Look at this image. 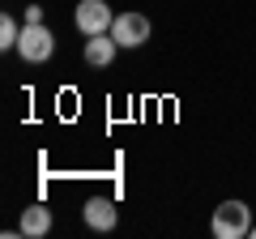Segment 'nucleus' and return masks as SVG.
<instances>
[{
  "label": "nucleus",
  "mask_w": 256,
  "mask_h": 239,
  "mask_svg": "<svg viewBox=\"0 0 256 239\" xmlns=\"http://www.w3.org/2000/svg\"><path fill=\"white\" fill-rule=\"evenodd\" d=\"M210 226H214V239H244V235H252V210L244 201H222L214 210Z\"/></svg>",
  "instance_id": "f257e3e1"
},
{
  "label": "nucleus",
  "mask_w": 256,
  "mask_h": 239,
  "mask_svg": "<svg viewBox=\"0 0 256 239\" xmlns=\"http://www.w3.org/2000/svg\"><path fill=\"white\" fill-rule=\"evenodd\" d=\"M56 52V34L43 22H22V38H18V56L26 64H47Z\"/></svg>",
  "instance_id": "f03ea898"
},
{
  "label": "nucleus",
  "mask_w": 256,
  "mask_h": 239,
  "mask_svg": "<svg viewBox=\"0 0 256 239\" xmlns=\"http://www.w3.org/2000/svg\"><path fill=\"white\" fill-rule=\"evenodd\" d=\"M73 22H77V30L90 38V34H107L111 22H116V13L107 9V0H82L77 13H73Z\"/></svg>",
  "instance_id": "7ed1b4c3"
},
{
  "label": "nucleus",
  "mask_w": 256,
  "mask_h": 239,
  "mask_svg": "<svg viewBox=\"0 0 256 239\" xmlns=\"http://www.w3.org/2000/svg\"><path fill=\"white\" fill-rule=\"evenodd\" d=\"M111 38H116L120 47H141L150 38V18H146V13H116V22H111Z\"/></svg>",
  "instance_id": "20e7f679"
},
{
  "label": "nucleus",
  "mask_w": 256,
  "mask_h": 239,
  "mask_svg": "<svg viewBox=\"0 0 256 239\" xmlns=\"http://www.w3.org/2000/svg\"><path fill=\"white\" fill-rule=\"evenodd\" d=\"M116 52H120V43H116V38H111V30H107V34H90V38H86V64H90V68H111V60H116Z\"/></svg>",
  "instance_id": "39448f33"
},
{
  "label": "nucleus",
  "mask_w": 256,
  "mask_h": 239,
  "mask_svg": "<svg viewBox=\"0 0 256 239\" xmlns=\"http://www.w3.org/2000/svg\"><path fill=\"white\" fill-rule=\"evenodd\" d=\"M82 218H86V226H94V230H111L116 226V205L107 201V196H90V201L82 205Z\"/></svg>",
  "instance_id": "423d86ee"
},
{
  "label": "nucleus",
  "mask_w": 256,
  "mask_h": 239,
  "mask_svg": "<svg viewBox=\"0 0 256 239\" xmlns=\"http://www.w3.org/2000/svg\"><path fill=\"white\" fill-rule=\"evenodd\" d=\"M47 230H52V210H47V205H26V210H22V235L38 239V235H47Z\"/></svg>",
  "instance_id": "0eeeda50"
},
{
  "label": "nucleus",
  "mask_w": 256,
  "mask_h": 239,
  "mask_svg": "<svg viewBox=\"0 0 256 239\" xmlns=\"http://www.w3.org/2000/svg\"><path fill=\"white\" fill-rule=\"evenodd\" d=\"M18 38H22V22L4 13V18H0V47H4V52H18Z\"/></svg>",
  "instance_id": "6e6552de"
},
{
  "label": "nucleus",
  "mask_w": 256,
  "mask_h": 239,
  "mask_svg": "<svg viewBox=\"0 0 256 239\" xmlns=\"http://www.w3.org/2000/svg\"><path fill=\"white\" fill-rule=\"evenodd\" d=\"M252 239H256V226H252Z\"/></svg>",
  "instance_id": "1a4fd4ad"
}]
</instances>
